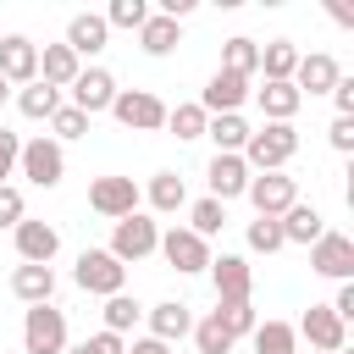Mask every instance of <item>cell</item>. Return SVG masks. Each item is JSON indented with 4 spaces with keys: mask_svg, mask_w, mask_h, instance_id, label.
Segmentation results:
<instances>
[{
    "mask_svg": "<svg viewBox=\"0 0 354 354\" xmlns=\"http://www.w3.org/2000/svg\"><path fill=\"white\" fill-rule=\"evenodd\" d=\"M144 22H149V6L144 0H111L105 6V28H133L138 33Z\"/></svg>",
    "mask_w": 354,
    "mask_h": 354,
    "instance_id": "cell-36",
    "label": "cell"
},
{
    "mask_svg": "<svg viewBox=\"0 0 354 354\" xmlns=\"http://www.w3.org/2000/svg\"><path fill=\"white\" fill-rule=\"evenodd\" d=\"M332 105H337V116H354V77L332 83Z\"/></svg>",
    "mask_w": 354,
    "mask_h": 354,
    "instance_id": "cell-45",
    "label": "cell"
},
{
    "mask_svg": "<svg viewBox=\"0 0 354 354\" xmlns=\"http://www.w3.org/2000/svg\"><path fill=\"white\" fill-rule=\"evenodd\" d=\"M138 315H144V304H138L133 293H111V299H105V332H116V337H122Z\"/></svg>",
    "mask_w": 354,
    "mask_h": 354,
    "instance_id": "cell-33",
    "label": "cell"
},
{
    "mask_svg": "<svg viewBox=\"0 0 354 354\" xmlns=\"http://www.w3.org/2000/svg\"><path fill=\"white\" fill-rule=\"evenodd\" d=\"M293 66H299V50H293L288 39L260 44V72H266V83H293Z\"/></svg>",
    "mask_w": 354,
    "mask_h": 354,
    "instance_id": "cell-26",
    "label": "cell"
},
{
    "mask_svg": "<svg viewBox=\"0 0 354 354\" xmlns=\"http://www.w3.org/2000/svg\"><path fill=\"white\" fill-rule=\"evenodd\" d=\"M249 249H254V254H277V249H282V227H277L271 216H254V221H249Z\"/></svg>",
    "mask_w": 354,
    "mask_h": 354,
    "instance_id": "cell-38",
    "label": "cell"
},
{
    "mask_svg": "<svg viewBox=\"0 0 354 354\" xmlns=\"http://www.w3.org/2000/svg\"><path fill=\"white\" fill-rule=\"evenodd\" d=\"M254 100H260L266 122H293V116H299V105H304L293 83H266V88H254Z\"/></svg>",
    "mask_w": 354,
    "mask_h": 354,
    "instance_id": "cell-25",
    "label": "cell"
},
{
    "mask_svg": "<svg viewBox=\"0 0 354 354\" xmlns=\"http://www.w3.org/2000/svg\"><path fill=\"white\" fill-rule=\"evenodd\" d=\"M6 100H11V83H6V77H0V105H6Z\"/></svg>",
    "mask_w": 354,
    "mask_h": 354,
    "instance_id": "cell-47",
    "label": "cell"
},
{
    "mask_svg": "<svg viewBox=\"0 0 354 354\" xmlns=\"http://www.w3.org/2000/svg\"><path fill=\"white\" fill-rule=\"evenodd\" d=\"M88 205H94L100 216L122 221V216L138 210V183H133V177H94V183H88Z\"/></svg>",
    "mask_w": 354,
    "mask_h": 354,
    "instance_id": "cell-11",
    "label": "cell"
},
{
    "mask_svg": "<svg viewBox=\"0 0 354 354\" xmlns=\"http://www.w3.org/2000/svg\"><path fill=\"white\" fill-rule=\"evenodd\" d=\"M17 166H22V177H28L33 188H55V183L66 177V155H61V144H55V138H44V133L22 144Z\"/></svg>",
    "mask_w": 354,
    "mask_h": 354,
    "instance_id": "cell-5",
    "label": "cell"
},
{
    "mask_svg": "<svg viewBox=\"0 0 354 354\" xmlns=\"http://www.w3.org/2000/svg\"><path fill=\"white\" fill-rule=\"evenodd\" d=\"M72 277H77V288H83V293H100V299H111V293H122V282H127V266H122L111 249H83Z\"/></svg>",
    "mask_w": 354,
    "mask_h": 354,
    "instance_id": "cell-4",
    "label": "cell"
},
{
    "mask_svg": "<svg viewBox=\"0 0 354 354\" xmlns=\"http://www.w3.org/2000/svg\"><path fill=\"white\" fill-rule=\"evenodd\" d=\"M160 254H166V266H171V271H183V277H194V271H205V266H210V243H205V238H194L188 227L160 232Z\"/></svg>",
    "mask_w": 354,
    "mask_h": 354,
    "instance_id": "cell-12",
    "label": "cell"
},
{
    "mask_svg": "<svg viewBox=\"0 0 354 354\" xmlns=\"http://www.w3.org/2000/svg\"><path fill=\"white\" fill-rule=\"evenodd\" d=\"M299 155V127L293 122H266L260 133H249L243 144V166L249 171H282Z\"/></svg>",
    "mask_w": 354,
    "mask_h": 354,
    "instance_id": "cell-1",
    "label": "cell"
},
{
    "mask_svg": "<svg viewBox=\"0 0 354 354\" xmlns=\"http://www.w3.org/2000/svg\"><path fill=\"white\" fill-rule=\"evenodd\" d=\"M155 249H160V227H155L149 216L133 210V216L116 221V232H111V254H116L122 266H127V260H144V254H155Z\"/></svg>",
    "mask_w": 354,
    "mask_h": 354,
    "instance_id": "cell-7",
    "label": "cell"
},
{
    "mask_svg": "<svg viewBox=\"0 0 354 354\" xmlns=\"http://www.w3.org/2000/svg\"><path fill=\"white\" fill-rule=\"evenodd\" d=\"M210 315H216V326H221V332H227L232 343H238V337H249V332L260 326V315H254V304H249V299H232V304H216Z\"/></svg>",
    "mask_w": 354,
    "mask_h": 354,
    "instance_id": "cell-29",
    "label": "cell"
},
{
    "mask_svg": "<svg viewBox=\"0 0 354 354\" xmlns=\"http://www.w3.org/2000/svg\"><path fill=\"white\" fill-rule=\"evenodd\" d=\"M11 293H17L22 304H50L55 271H50V266H17V271H11Z\"/></svg>",
    "mask_w": 354,
    "mask_h": 354,
    "instance_id": "cell-23",
    "label": "cell"
},
{
    "mask_svg": "<svg viewBox=\"0 0 354 354\" xmlns=\"http://www.w3.org/2000/svg\"><path fill=\"white\" fill-rule=\"evenodd\" d=\"M343 77V66L326 55V50H315V55H299V66H293V88H299V100L304 94H332V83Z\"/></svg>",
    "mask_w": 354,
    "mask_h": 354,
    "instance_id": "cell-18",
    "label": "cell"
},
{
    "mask_svg": "<svg viewBox=\"0 0 354 354\" xmlns=\"http://www.w3.org/2000/svg\"><path fill=\"white\" fill-rule=\"evenodd\" d=\"M188 221H194V227H188L194 238H216V232L227 227V205H216V199H199V205L188 210Z\"/></svg>",
    "mask_w": 354,
    "mask_h": 354,
    "instance_id": "cell-35",
    "label": "cell"
},
{
    "mask_svg": "<svg viewBox=\"0 0 354 354\" xmlns=\"http://www.w3.org/2000/svg\"><path fill=\"white\" fill-rule=\"evenodd\" d=\"M194 354H232V337L216 326V315L194 321Z\"/></svg>",
    "mask_w": 354,
    "mask_h": 354,
    "instance_id": "cell-37",
    "label": "cell"
},
{
    "mask_svg": "<svg viewBox=\"0 0 354 354\" xmlns=\"http://www.w3.org/2000/svg\"><path fill=\"white\" fill-rule=\"evenodd\" d=\"M17 155H22V138H17V133H6V127H0V183H6V177H11V171H17Z\"/></svg>",
    "mask_w": 354,
    "mask_h": 354,
    "instance_id": "cell-42",
    "label": "cell"
},
{
    "mask_svg": "<svg viewBox=\"0 0 354 354\" xmlns=\"http://www.w3.org/2000/svg\"><path fill=\"white\" fill-rule=\"evenodd\" d=\"M50 127H55V144H61V138H83V133H88V116L72 111V105H61V111L50 116Z\"/></svg>",
    "mask_w": 354,
    "mask_h": 354,
    "instance_id": "cell-39",
    "label": "cell"
},
{
    "mask_svg": "<svg viewBox=\"0 0 354 354\" xmlns=\"http://www.w3.org/2000/svg\"><path fill=\"white\" fill-rule=\"evenodd\" d=\"M249 205H254V216H288L293 205H299V183L293 177H282V171H260V177H249Z\"/></svg>",
    "mask_w": 354,
    "mask_h": 354,
    "instance_id": "cell-6",
    "label": "cell"
},
{
    "mask_svg": "<svg viewBox=\"0 0 354 354\" xmlns=\"http://www.w3.org/2000/svg\"><path fill=\"white\" fill-rule=\"evenodd\" d=\"M111 116L122 127H133V133H155V127H166V100L149 94V88H116Z\"/></svg>",
    "mask_w": 354,
    "mask_h": 354,
    "instance_id": "cell-3",
    "label": "cell"
},
{
    "mask_svg": "<svg viewBox=\"0 0 354 354\" xmlns=\"http://www.w3.org/2000/svg\"><path fill=\"white\" fill-rule=\"evenodd\" d=\"M17 111H22L28 122H50V116L61 111V88H50V83H39V77H33V83L17 94Z\"/></svg>",
    "mask_w": 354,
    "mask_h": 354,
    "instance_id": "cell-27",
    "label": "cell"
},
{
    "mask_svg": "<svg viewBox=\"0 0 354 354\" xmlns=\"http://www.w3.org/2000/svg\"><path fill=\"white\" fill-rule=\"evenodd\" d=\"M144 315H149V337H155V343H166V348H171L177 337H188V332H194V315H188V304H177V299H160V304H155V310H144Z\"/></svg>",
    "mask_w": 354,
    "mask_h": 354,
    "instance_id": "cell-20",
    "label": "cell"
},
{
    "mask_svg": "<svg viewBox=\"0 0 354 354\" xmlns=\"http://www.w3.org/2000/svg\"><path fill=\"white\" fill-rule=\"evenodd\" d=\"M127 354H171V348H166V343H155V337H138Z\"/></svg>",
    "mask_w": 354,
    "mask_h": 354,
    "instance_id": "cell-46",
    "label": "cell"
},
{
    "mask_svg": "<svg viewBox=\"0 0 354 354\" xmlns=\"http://www.w3.org/2000/svg\"><path fill=\"white\" fill-rule=\"evenodd\" d=\"M166 127L188 144V138H205V127H210V116L199 111V105H177V111H166Z\"/></svg>",
    "mask_w": 354,
    "mask_h": 354,
    "instance_id": "cell-34",
    "label": "cell"
},
{
    "mask_svg": "<svg viewBox=\"0 0 354 354\" xmlns=\"http://www.w3.org/2000/svg\"><path fill=\"white\" fill-rule=\"evenodd\" d=\"M66 354H127V343H122L116 332H105V326H100L94 337H83V343H72Z\"/></svg>",
    "mask_w": 354,
    "mask_h": 354,
    "instance_id": "cell-40",
    "label": "cell"
},
{
    "mask_svg": "<svg viewBox=\"0 0 354 354\" xmlns=\"http://www.w3.org/2000/svg\"><path fill=\"white\" fill-rule=\"evenodd\" d=\"M22 354H66V315L55 304H28V315H22Z\"/></svg>",
    "mask_w": 354,
    "mask_h": 354,
    "instance_id": "cell-2",
    "label": "cell"
},
{
    "mask_svg": "<svg viewBox=\"0 0 354 354\" xmlns=\"http://www.w3.org/2000/svg\"><path fill=\"white\" fill-rule=\"evenodd\" d=\"M111 100H116V77H111L105 66H83V72L72 77V111L100 116V111H111Z\"/></svg>",
    "mask_w": 354,
    "mask_h": 354,
    "instance_id": "cell-10",
    "label": "cell"
},
{
    "mask_svg": "<svg viewBox=\"0 0 354 354\" xmlns=\"http://www.w3.org/2000/svg\"><path fill=\"white\" fill-rule=\"evenodd\" d=\"M77 72H83V66H77V55H72L66 44H44V50H39V83H50V88H72Z\"/></svg>",
    "mask_w": 354,
    "mask_h": 354,
    "instance_id": "cell-22",
    "label": "cell"
},
{
    "mask_svg": "<svg viewBox=\"0 0 354 354\" xmlns=\"http://www.w3.org/2000/svg\"><path fill=\"white\" fill-rule=\"evenodd\" d=\"M205 177H210V199H216V205L249 194V166H243V155H210Z\"/></svg>",
    "mask_w": 354,
    "mask_h": 354,
    "instance_id": "cell-17",
    "label": "cell"
},
{
    "mask_svg": "<svg viewBox=\"0 0 354 354\" xmlns=\"http://www.w3.org/2000/svg\"><path fill=\"white\" fill-rule=\"evenodd\" d=\"M0 77L28 88V83L39 77V44L22 39V33H6V39H0Z\"/></svg>",
    "mask_w": 354,
    "mask_h": 354,
    "instance_id": "cell-16",
    "label": "cell"
},
{
    "mask_svg": "<svg viewBox=\"0 0 354 354\" xmlns=\"http://www.w3.org/2000/svg\"><path fill=\"white\" fill-rule=\"evenodd\" d=\"M149 205H155L160 216L183 210V205H188V188H183V177H177V171H155V177H149Z\"/></svg>",
    "mask_w": 354,
    "mask_h": 354,
    "instance_id": "cell-31",
    "label": "cell"
},
{
    "mask_svg": "<svg viewBox=\"0 0 354 354\" xmlns=\"http://www.w3.org/2000/svg\"><path fill=\"white\" fill-rule=\"evenodd\" d=\"M205 271H210V282H216V304L249 299V288H254V271H249L243 254H221V260H210Z\"/></svg>",
    "mask_w": 354,
    "mask_h": 354,
    "instance_id": "cell-15",
    "label": "cell"
},
{
    "mask_svg": "<svg viewBox=\"0 0 354 354\" xmlns=\"http://www.w3.org/2000/svg\"><path fill=\"white\" fill-rule=\"evenodd\" d=\"M221 72H238V77H254L260 72V44L254 39H227V50H221Z\"/></svg>",
    "mask_w": 354,
    "mask_h": 354,
    "instance_id": "cell-32",
    "label": "cell"
},
{
    "mask_svg": "<svg viewBox=\"0 0 354 354\" xmlns=\"http://www.w3.org/2000/svg\"><path fill=\"white\" fill-rule=\"evenodd\" d=\"M310 271L315 277H332V282H348L354 277V238L348 232H321L310 243Z\"/></svg>",
    "mask_w": 354,
    "mask_h": 354,
    "instance_id": "cell-8",
    "label": "cell"
},
{
    "mask_svg": "<svg viewBox=\"0 0 354 354\" xmlns=\"http://www.w3.org/2000/svg\"><path fill=\"white\" fill-rule=\"evenodd\" d=\"M177 44H183V22H171V17H149L138 28V50L144 55H171Z\"/></svg>",
    "mask_w": 354,
    "mask_h": 354,
    "instance_id": "cell-24",
    "label": "cell"
},
{
    "mask_svg": "<svg viewBox=\"0 0 354 354\" xmlns=\"http://www.w3.org/2000/svg\"><path fill=\"white\" fill-rule=\"evenodd\" d=\"M326 310H332V315L348 326V321H354V282H337V299H332Z\"/></svg>",
    "mask_w": 354,
    "mask_h": 354,
    "instance_id": "cell-44",
    "label": "cell"
},
{
    "mask_svg": "<svg viewBox=\"0 0 354 354\" xmlns=\"http://www.w3.org/2000/svg\"><path fill=\"white\" fill-rule=\"evenodd\" d=\"M243 100H249V77H238V72H216L194 105H199L205 116H238Z\"/></svg>",
    "mask_w": 354,
    "mask_h": 354,
    "instance_id": "cell-13",
    "label": "cell"
},
{
    "mask_svg": "<svg viewBox=\"0 0 354 354\" xmlns=\"http://www.w3.org/2000/svg\"><path fill=\"white\" fill-rule=\"evenodd\" d=\"M304 343H310V354H343V343H348V326L326 310V304H310L304 315H299V326H293Z\"/></svg>",
    "mask_w": 354,
    "mask_h": 354,
    "instance_id": "cell-9",
    "label": "cell"
},
{
    "mask_svg": "<svg viewBox=\"0 0 354 354\" xmlns=\"http://www.w3.org/2000/svg\"><path fill=\"white\" fill-rule=\"evenodd\" d=\"M111 44V28H105V17H94V11H77L72 22H66V50L83 61V55H100Z\"/></svg>",
    "mask_w": 354,
    "mask_h": 354,
    "instance_id": "cell-19",
    "label": "cell"
},
{
    "mask_svg": "<svg viewBox=\"0 0 354 354\" xmlns=\"http://www.w3.org/2000/svg\"><path fill=\"white\" fill-rule=\"evenodd\" d=\"M277 227H282V243H315L321 232H326V216L315 210V205H293L288 216H277Z\"/></svg>",
    "mask_w": 354,
    "mask_h": 354,
    "instance_id": "cell-21",
    "label": "cell"
},
{
    "mask_svg": "<svg viewBox=\"0 0 354 354\" xmlns=\"http://www.w3.org/2000/svg\"><path fill=\"white\" fill-rule=\"evenodd\" d=\"M11 232H17V254H22V266H50L55 249H61V232H55L50 221H28V216H22Z\"/></svg>",
    "mask_w": 354,
    "mask_h": 354,
    "instance_id": "cell-14",
    "label": "cell"
},
{
    "mask_svg": "<svg viewBox=\"0 0 354 354\" xmlns=\"http://www.w3.org/2000/svg\"><path fill=\"white\" fill-rule=\"evenodd\" d=\"M22 216H28V205H22V188L0 183V227H17Z\"/></svg>",
    "mask_w": 354,
    "mask_h": 354,
    "instance_id": "cell-41",
    "label": "cell"
},
{
    "mask_svg": "<svg viewBox=\"0 0 354 354\" xmlns=\"http://www.w3.org/2000/svg\"><path fill=\"white\" fill-rule=\"evenodd\" d=\"M210 138H216V155H243V144H249V122L243 116H210V127H205Z\"/></svg>",
    "mask_w": 354,
    "mask_h": 354,
    "instance_id": "cell-28",
    "label": "cell"
},
{
    "mask_svg": "<svg viewBox=\"0 0 354 354\" xmlns=\"http://www.w3.org/2000/svg\"><path fill=\"white\" fill-rule=\"evenodd\" d=\"M326 138H332L337 155H348V149H354V116H337V122L326 127Z\"/></svg>",
    "mask_w": 354,
    "mask_h": 354,
    "instance_id": "cell-43",
    "label": "cell"
},
{
    "mask_svg": "<svg viewBox=\"0 0 354 354\" xmlns=\"http://www.w3.org/2000/svg\"><path fill=\"white\" fill-rule=\"evenodd\" d=\"M249 337H254V354H299V332L288 321H260Z\"/></svg>",
    "mask_w": 354,
    "mask_h": 354,
    "instance_id": "cell-30",
    "label": "cell"
}]
</instances>
